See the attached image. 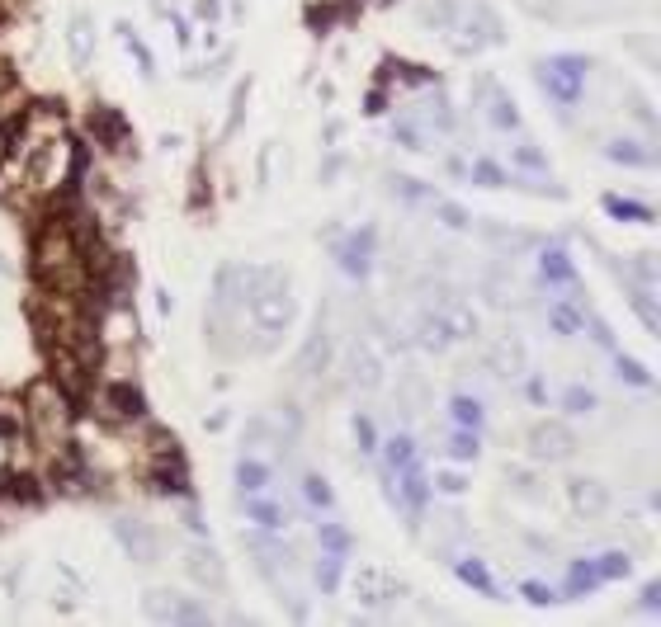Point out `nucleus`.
<instances>
[{
	"mask_svg": "<svg viewBox=\"0 0 661 627\" xmlns=\"http://www.w3.org/2000/svg\"><path fill=\"white\" fill-rule=\"evenodd\" d=\"M374 241H378V232L374 226H359V232H349L340 245H336V260H340V269L355 283H364L368 274H374Z\"/></svg>",
	"mask_w": 661,
	"mask_h": 627,
	"instance_id": "6e6552de",
	"label": "nucleus"
},
{
	"mask_svg": "<svg viewBox=\"0 0 661 627\" xmlns=\"http://www.w3.org/2000/svg\"><path fill=\"white\" fill-rule=\"evenodd\" d=\"M520 5H525L534 19H553V14H557V0H520Z\"/></svg>",
	"mask_w": 661,
	"mask_h": 627,
	"instance_id": "bf43d9fd",
	"label": "nucleus"
},
{
	"mask_svg": "<svg viewBox=\"0 0 661 627\" xmlns=\"http://www.w3.org/2000/svg\"><path fill=\"white\" fill-rule=\"evenodd\" d=\"M472 180L487 184V189H501V184H510V175L496 161H472Z\"/></svg>",
	"mask_w": 661,
	"mask_h": 627,
	"instance_id": "49530a36",
	"label": "nucleus"
},
{
	"mask_svg": "<svg viewBox=\"0 0 661 627\" xmlns=\"http://www.w3.org/2000/svg\"><path fill=\"white\" fill-rule=\"evenodd\" d=\"M628 307L638 311V317H643V326L652 330H661V311H656V302H652V288H628Z\"/></svg>",
	"mask_w": 661,
	"mask_h": 627,
	"instance_id": "e433bc0d",
	"label": "nucleus"
},
{
	"mask_svg": "<svg viewBox=\"0 0 661 627\" xmlns=\"http://www.w3.org/2000/svg\"><path fill=\"white\" fill-rule=\"evenodd\" d=\"M416 118H421V128H425V133H430V128H435V133H453V128H459V118H453V109H449V99H444L440 90L421 99V109H416Z\"/></svg>",
	"mask_w": 661,
	"mask_h": 627,
	"instance_id": "4be33fe9",
	"label": "nucleus"
},
{
	"mask_svg": "<svg viewBox=\"0 0 661 627\" xmlns=\"http://www.w3.org/2000/svg\"><path fill=\"white\" fill-rule=\"evenodd\" d=\"M152 482L165 495H190V472H184L180 453H161V463L152 467Z\"/></svg>",
	"mask_w": 661,
	"mask_h": 627,
	"instance_id": "412c9836",
	"label": "nucleus"
},
{
	"mask_svg": "<svg viewBox=\"0 0 661 627\" xmlns=\"http://www.w3.org/2000/svg\"><path fill=\"white\" fill-rule=\"evenodd\" d=\"M487 123L496 133H520V109H515V99L506 90H496V86L487 95Z\"/></svg>",
	"mask_w": 661,
	"mask_h": 627,
	"instance_id": "5701e85b",
	"label": "nucleus"
},
{
	"mask_svg": "<svg viewBox=\"0 0 661 627\" xmlns=\"http://www.w3.org/2000/svg\"><path fill=\"white\" fill-rule=\"evenodd\" d=\"M392 194H397L402 203H435L440 194L435 189H430V184H421V180H411V175H392Z\"/></svg>",
	"mask_w": 661,
	"mask_h": 627,
	"instance_id": "72a5a7b5",
	"label": "nucleus"
},
{
	"mask_svg": "<svg viewBox=\"0 0 661 627\" xmlns=\"http://www.w3.org/2000/svg\"><path fill=\"white\" fill-rule=\"evenodd\" d=\"M345 383L359 387V392L383 387V354L368 345L364 336H355V340L345 345Z\"/></svg>",
	"mask_w": 661,
	"mask_h": 627,
	"instance_id": "39448f33",
	"label": "nucleus"
},
{
	"mask_svg": "<svg viewBox=\"0 0 661 627\" xmlns=\"http://www.w3.org/2000/svg\"><path fill=\"white\" fill-rule=\"evenodd\" d=\"M539 269H544V279H548V283H563V288L576 283V269H572V260H567V250H563V245H548L544 255H539Z\"/></svg>",
	"mask_w": 661,
	"mask_h": 627,
	"instance_id": "393cba45",
	"label": "nucleus"
},
{
	"mask_svg": "<svg viewBox=\"0 0 661 627\" xmlns=\"http://www.w3.org/2000/svg\"><path fill=\"white\" fill-rule=\"evenodd\" d=\"M482 453V444H478V429H453L449 434V457H459V463H472V457Z\"/></svg>",
	"mask_w": 661,
	"mask_h": 627,
	"instance_id": "79ce46f5",
	"label": "nucleus"
},
{
	"mask_svg": "<svg viewBox=\"0 0 661 627\" xmlns=\"http://www.w3.org/2000/svg\"><path fill=\"white\" fill-rule=\"evenodd\" d=\"M246 519H256L260 529H270V533H275V529L288 524V505H279V500H265V495L256 491L251 500H246Z\"/></svg>",
	"mask_w": 661,
	"mask_h": 627,
	"instance_id": "b1692460",
	"label": "nucleus"
},
{
	"mask_svg": "<svg viewBox=\"0 0 661 627\" xmlns=\"http://www.w3.org/2000/svg\"><path fill=\"white\" fill-rule=\"evenodd\" d=\"M114 538L123 542V552L137 557V561H156L161 557V542L142 519H114Z\"/></svg>",
	"mask_w": 661,
	"mask_h": 627,
	"instance_id": "f3484780",
	"label": "nucleus"
},
{
	"mask_svg": "<svg viewBox=\"0 0 661 627\" xmlns=\"http://www.w3.org/2000/svg\"><path fill=\"white\" fill-rule=\"evenodd\" d=\"M595 406H600V396H595L591 387H567V396H563V410L567 415H586Z\"/></svg>",
	"mask_w": 661,
	"mask_h": 627,
	"instance_id": "c03bdc74",
	"label": "nucleus"
},
{
	"mask_svg": "<svg viewBox=\"0 0 661 627\" xmlns=\"http://www.w3.org/2000/svg\"><path fill=\"white\" fill-rule=\"evenodd\" d=\"M605 156H610L614 165H633V171H652V165H656V152H652V146L633 142V137H610V142H605Z\"/></svg>",
	"mask_w": 661,
	"mask_h": 627,
	"instance_id": "aec40b11",
	"label": "nucleus"
},
{
	"mask_svg": "<svg viewBox=\"0 0 661 627\" xmlns=\"http://www.w3.org/2000/svg\"><path fill=\"white\" fill-rule=\"evenodd\" d=\"M317 585H321V595H336L340 590V576H345V552H321L317 561Z\"/></svg>",
	"mask_w": 661,
	"mask_h": 627,
	"instance_id": "2f4dec72",
	"label": "nucleus"
},
{
	"mask_svg": "<svg viewBox=\"0 0 661 627\" xmlns=\"http://www.w3.org/2000/svg\"><path fill=\"white\" fill-rule=\"evenodd\" d=\"M24 415H29V425L43 434V438H67L71 415H76V401H71V396L61 392L52 378H43V383H33V387L24 392Z\"/></svg>",
	"mask_w": 661,
	"mask_h": 627,
	"instance_id": "f257e3e1",
	"label": "nucleus"
},
{
	"mask_svg": "<svg viewBox=\"0 0 661 627\" xmlns=\"http://www.w3.org/2000/svg\"><path fill=\"white\" fill-rule=\"evenodd\" d=\"M416 19H421V29H449L453 24V0H421Z\"/></svg>",
	"mask_w": 661,
	"mask_h": 627,
	"instance_id": "f704fd0d",
	"label": "nucleus"
},
{
	"mask_svg": "<svg viewBox=\"0 0 661 627\" xmlns=\"http://www.w3.org/2000/svg\"><path fill=\"white\" fill-rule=\"evenodd\" d=\"M586 67L591 61L586 57H576V52H563V57H548L534 67V76H539V86L563 104V109H572L576 99H582V80H586Z\"/></svg>",
	"mask_w": 661,
	"mask_h": 627,
	"instance_id": "f03ea898",
	"label": "nucleus"
},
{
	"mask_svg": "<svg viewBox=\"0 0 661 627\" xmlns=\"http://www.w3.org/2000/svg\"><path fill=\"white\" fill-rule=\"evenodd\" d=\"M265 438H270V425H265V420H251V425H246V453H251V448H260L265 444Z\"/></svg>",
	"mask_w": 661,
	"mask_h": 627,
	"instance_id": "6e6d98bb",
	"label": "nucleus"
},
{
	"mask_svg": "<svg viewBox=\"0 0 661 627\" xmlns=\"http://www.w3.org/2000/svg\"><path fill=\"white\" fill-rule=\"evenodd\" d=\"M459 580H463V585H472V590H478V595H487V599H501V595H496V580H491V571L482 567L478 557H463V561H459Z\"/></svg>",
	"mask_w": 661,
	"mask_h": 627,
	"instance_id": "c756f323",
	"label": "nucleus"
},
{
	"mask_svg": "<svg viewBox=\"0 0 661 627\" xmlns=\"http://www.w3.org/2000/svg\"><path fill=\"white\" fill-rule=\"evenodd\" d=\"M326 364H330V336H326V326L317 321V330L307 336V345L298 354V373H303V378H321Z\"/></svg>",
	"mask_w": 661,
	"mask_h": 627,
	"instance_id": "6ab92c4d",
	"label": "nucleus"
},
{
	"mask_svg": "<svg viewBox=\"0 0 661 627\" xmlns=\"http://www.w3.org/2000/svg\"><path fill=\"white\" fill-rule=\"evenodd\" d=\"M416 345H421V349H430V354H444V349L453 345V340L444 336V326H440L435 317H430V307L416 317Z\"/></svg>",
	"mask_w": 661,
	"mask_h": 627,
	"instance_id": "c85d7f7f",
	"label": "nucleus"
},
{
	"mask_svg": "<svg viewBox=\"0 0 661 627\" xmlns=\"http://www.w3.org/2000/svg\"><path fill=\"white\" fill-rule=\"evenodd\" d=\"M510 165L525 171V175H548V152L539 142H515L510 146Z\"/></svg>",
	"mask_w": 661,
	"mask_h": 627,
	"instance_id": "bb28decb",
	"label": "nucleus"
},
{
	"mask_svg": "<svg viewBox=\"0 0 661 627\" xmlns=\"http://www.w3.org/2000/svg\"><path fill=\"white\" fill-rule=\"evenodd\" d=\"M270 467H265V463H256V457H246L241 453V463H237V486H241V495H256V491H265V486H270Z\"/></svg>",
	"mask_w": 661,
	"mask_h": 627,
	"instance_id": "cd10ccee",
	"label": "nucleus"
},
{
	"mask_svg": "<svg viewBox=\"0 0 661 627\" xmlns=\"http://www.w3.org/2000/svg\"><path fill=\"white\" fill-rule=\"evenodd\" d=\"M392 142H402L406 152H425V146H430V133L421 128L416 114H397V118H392Z\"/></svg>",
	"mask_w": 661,
	"mask_h": 627,
	"instance_id": "a878e982",
	"label": "nucleus"
},
{
	"mask_svg": "<svg viewBox=\"0 0 661 627\" xmlns=\"http://www.w3.org/2000/svg\"><path fill=\"white\" fill-rule=\"evenodd\" d=\"M591 336H595V345H605V349H614V336H610V326H605L600 317H591Z\"/></svg>",
	"mask_w": 661,
	"mask_h": 627,
	"instance_id": "680f3d73",
	"label": "nucleus"
},
{
	"mask_svg": "<svg viewBox=\"0 0 661 627\" xmlns=\"http://www.w3.org/2000/svg\"><path fill=\"white\" fill-rule=\"evenodd\" d=\"M501 43H506V29H501V19H496L491 5H472L463 33H453V38H449L453 57H478L482 48H501Z\"/></svg>",
	"mask_w": 661,
	"mask_h": 627,
	"instance_id": "7ed1b4c3",
	"label": "nucleus"
},
{
	"mask_svg": "<svg viewBox=\"0 0 661 627\" xmlns=\"http://www.w3.org/2000/svg\"><path fill=\"white\" fill-rule=\"evenodd\" d=\"M246 548L256 552V567L270 576L275 585H284V576H293V571H298V552L288 548V542H279V538L251 533V538H246Z\"/></svg>",
	"mask_w": 661,
	"mask_h": 627,
	"instance_id": "0eeeda50",
	"label": "nucleus"
},
{
	"mask_svg": "<svg viewBox=\"0 0 661 627\" xmlns=\"http://www.w3.org/2000/svg\"><path fill=\"white\" fill-rule=\"evenodd\" d=\"M95 410L109 415V420H142L147 415V401L133 383H105L95 392Z\"/></svg>",
	"mask_w": 661,
	"mask_h": 627,
	"instance_id": "9d476101",
	"label": "nucleus"
},
{
	"mask_svg": "<svg viewBox=\"0 0 661 627\" xmlns=\"http://www.w3.org/2000/svg\"><path fill=\"white\" fill-rule=\"evenodd\" d=\"M123 43L133 48V57H137V67H142V76H152L156 71V61H152V52H147V43H142V38L133 33V29H123Z\"/></svg>",
	"mask_w": 661,
	"mask_h": 627,
	"instance_id": "603ef678",
	"label": "nucleus"
},
{
	"mask_svg": "<svg viewBox=\"0 0 661 627\" xmlns=\"http://www.w3.org/2000/svg\"><path fill=\"white\" fill-rule=\"evenodd\" d=\"M416 463V444H411V434H392L387 438V472H402Z\"/></svg>",
	"mask_w": 661,
	"mask_h": 627,
	"instance_id": "ea45409f",
	"label": "nucleus"
},
{
	"mask_svg": "<svg viewBox=\"0 0 661 627\" xmlns=\"http://www.w3.org/2000/svg\"><path fill=\"white\" fill-rule=\"evenodd\" d=\"M142 609H147V618H156V622H213L209 604H199L194 595H175V590H147Z\"/></svg>",
	"mask_w": 661,
	"mask_h": 627,
	"instance_id": "20e7f679",
	"label": "nucleus"
},
{
	"mask_svg": "<svg viewBox=\"0 0 661 627\" xmlns=\"http://www.w3.org/2000/svg\"><path fill=\"white\" fill-rule=\"evenodd\" d=\"M548 330H557V336H582L586 330V317L576 307H567V302H553L548 307Z\"/></svg>",
	"mask_w": 661,
	"mask_h": 627,
	"instance_id": "7c9ffc66",
	"label": "nucleus"
},
{
	"mask_svg": "<svg viewBox=\"0 0 661 627\" xmlns=\"http://www.w3.org/2000/svg\"><path fill=\"white\" fill-rule=\"evenodd\" d=\"M355 444H359V453H374L378 448V429H374L368 415H355Z\"/></svg>",
	"mask_w": 661,
	"mask_h": 627,
	"instance_id": "3c124183",
	"label": "nucleus"
},
{
	"mask_svg": "<svg viewBox=\"0 0 661 627\" xmlns=\"http://www.w3.org/2000/svg\"><path fill=\"white\" fill-rule=\"evenodd\" d=\"M567 505L576 519H600L610 510V486L600 476H572L567 482Z\"/></svg>",
	"mask_w": 661,
	"mask_h": 627,
	"instance_id": "ddd939ff",
	"label": "nucleus"
},
{
	"mask_svg": "<svg viewBox=\"0 0 661 627\" xmlns=\"http://www.w3.org/2000/svg\"><path fill=\"white\" fill-rule=\"evenodd\" d=\"M624 274L633 279V288H652V292H656V283H661V269H656V260H652V255L628 260V264H624Z\"/></svg>",
	"mask_w": 661,
	"mask_h": 627,
	"instance_id": "58836bf2",
	"label": "nucleus"
},
{
	"mask_svg": "<svg viewBox=\"0 0 661 627\" xmlns=\"http://www.w3.org/2000/svg\"><path fill=\"white\" fill-rule=\"evenodd\" d=\"M392 482H397V500H392V505H402L411 514V524H416V519L425 514V505H430V476L411 463L402 472H392Z\"/></svg>",
	"mask_w": 661,
	"mask_h": 627,
	"instance_id": "4468645a",
	"label": "nucleus"
},
{
	"mask_svg": "<svg viewBox=\"0 0 661 627\" xmlns=\"http://www.w3.org/2000/svg\"><path fill=\"white\" fill-rule=\"evenodd\" d=\"M317 538H321V548H326V552H349V533H345L340 524H321Z\"/></svg>",
	"mask_w": 661,
	"mask_h": 627,
	"instance_id": "8fccbe9b",
	"label": "nucleus"
},
{
	"mask_svg": "<svg viewBox=\"0 0 661 627\" xmlns=\"http://www.w3.org/2000/svg\"><path fill=\"white\" fill-rule=\"evenodd\" d=\"M449 410H453V420H459L463 429H482V420H487V410H482V401L478 396H468V392H459L449 401Z\"/></svg>",
	"mask_w": 661,
	"mask_h": 627,
	"instance_id": "473e14b6",
	"label": "nucleus"
},
{
	"mask_svg": "<svg viewBox=\"0 0 661 627\" xmlns=\"http://www.w3.org/2000/svg\"><path fill=\"white\" fill-rule=\"evenodd\" d=\"M520 595H525L529 604H539V609H544V604H553V599H557V595L548 590V585H539V580H525V590H520Z\"/></svg>",
	"mask_w": 661,
	"mask_h": 627,
	"instance_id": "5fc2aeb1",
	"label": "nucleus"
},
{
	"mask_svg": "<svg viewBox=\"0 0 661 627\" xmlns=\"http://www.w3.org/2000/svg\"><path fill=\"white\" fill-rule=\"evenodd\" d=\"M430 317L444 326L449 340H472V336H478V311H472V302L453 298V292H440L435 307H430Z\"/></svg>",
	"mask_w": 661,
	"mask_h": 627,
	"instance_id": "9b49d317",
	"label": "nucleus"
},
{
	"mask_svg": "<svg viewBox=\"0 0 661 627\" xmlns=\"http://www.w3.org/2000/svg\"><path fill=\"white\" fill-rule=\"evenodd\" d=\"M595 571H600V580H624L633 571V561H628V552H605L595 561Z\"/></svg>",
	"mask_w": 661,
	"mask_h": 627,
	"instance_id": "a18cd8bd",
	"label": "nucleus"
},
{
	"mask_svg": "<svg viewBox=\"0 0 661 627\" xmlns=\"http://www.w3.org/2000/svg\"><path fill=\"white\" fill-rule=\"evenodd\" d=\"M605 213H610V217H619V222H656L647 203H633V198H619V194H610V198H605Z\"/></svg>",
	"mask_w": 661,
	"mask_h": 627,
	"instance_id": "c9c22d12",
	"label": "nucleus"
},
{
	"mask_svg": "<svg viewBox=\"0 0 661 627\" xmlns=\"http://www.w3.org/2000/svg\"><path fill=\"white\" fill-rule=\"evenodd\" d=\"M430 207H435V217H440L444 226H453V232H463V226H472V213H468L463 203H453V198H435Z\"/></svg>",
	"mask_w": 661,
	"mask_h": 627,
	"instance_id": "37998d69",
	"label": "nucleus"
},
{
	"mask_svg": "<svg viewBox=\"0 0 661 627\" xmlns=\"http://www.w3.org/2000/svg\"><path fill=\"white\" fill-rule=\"evenodd\" d=\"M67 57H71V67H90V57H95V19L86 10H76L71 14V24H67Z\"/></svg>",
	"mask_w": 661,
	"mask_h": 627,
	"instance_id": "a211bd4d",
	"label": "nucleus"
},
{
	"mask_svg": "<svg viewBox=\"0 0 661 627\" xmlns=\"http://www.w3.org/2000/svg\"><path fill=\"white\" fill-rule=\"evenodd\" d=\"M402 396H406L402 410H411V415L425 410V383H421V378H402Z\"/></svg>",
	"mask_w": 661,
	"mask_h": 627,
	"instance_id": "864d4df0",
	"label": "nucleus"
},
{
	"mask_svg": "<svg viewBox=\"0 0 661 627\" xmlns=\"http://www.w3.org/2000/svg\"><path fill=\"white\" fill-rule=\"evenodd\" d=\"M5 495L10 500H24V505H33V500H38V482H33V476H5Z\"/></svg>",
	"mask_w": 661,
	"mask_h": 627,
	"instance_id": "09e8293b",
	"label": "nucleus"
},
{
	"mask_svg": "<svg viewBox=\"0 0 661 627\" xmlns=\"http://www.w3.org/2000/svg\"><path fill=\"white\" fill-rule=\"evenodd\" d=\"M595 585H605L600 571H595V561H576V567L567 571V595H591Z\"/></svg>",
	"mask_w": 661,
	"mask_h": 627,
	"instance_id": "4c0bfd02",
	"label": "nucleus"
},
{
	"mask_svg": "<svg viewBox=\"0 0 661 627\" xmlns=\"http://www.w3.org/2000/svg\"><path fill=\"white\" fill-rule=\"evenodd\" d=\"M638 604H643V609H661V580H647L643 585V599H638Z\"/></svg>",
	"mask_w": 661,
	"mask_h": 627,
	"instance_id": "052dcab7",
	"label": "nucleus"
},
{
	"mask_svg": "<svg viewBox=\"0 0 661 627\" xmlns=\"http://www.w3.org/2000/svg\"><path fill=\"white\" fill-rule=\"evenodd\" d=\"M90 137L105 146V152H128V142H133V123L123 118L114 104H95V109H90Z\"/></svg>",
	"mask_w": 661,
	"mask_h": 627,
	"instance_id": "f8f14e48",
	"label": "nucleus"
},
{
	"mask_svg": "<svg viewBox=\"0 0 661 627\" xmlns=\"http://www.w3.org/2000/svg\"><path fill=\"white\" fill-rule=\"evenodd\" d=\"M406 585L397 576H387L383 567H359L355 571V599L364 604V609H387L392 599H402Z\"/></svg>",
	"mask_w": 661,
	"mask_h": 627,
	"instance_id": "423d86ee",
	"label": "nucleus"
},
{
	"mask_svg": "<svg viewBox=\"0 0 661 627\" xmlns=\"http://www.w3.org/2000/svg\"><path fill=\"white\" fill-rule=\"evenodd\" d=\"M14 123H0V171H5V161H10V152H14Z\"/></svg>",
	"mask_w": 661,
	"mask_h": 627,
	"instance_id": "4d7b16f0",
	"label": "nucleus"
},
{
	"mask_svg": "<svg viewBox=\"0 0 661 627\" xmlns=\"http://www.w3.org/2000/svg\"><path fill=\"white\" fill-rule=\"evenodd\" d=\"M303 495H307V505L312 510H336V491L326 486V476H303Z\"/></svg>",
	"mask_w": 661,
	"mask_h": 627,
	"instance_id": "a19ab883",
	"label": "nucleus"
},
{
	"mask_svg": "<svg viewBox=\"0 0 661 627\" xmlns=\"http://www.w3.org/2000/svg\"><path fill=\"white\" fill-rule=\"evenodd\" d=\"M619 378H624V383H633V387H652V373L643 368V364H638V359H624V354H619Z\"/></svg>",
	"mask_w": 661,
	"mask_h": 627,
	"instance_id": "de8ad7c7",
	"label": "nucleus"
},
{
	"mask_svg": "<svg viewBox=\"0 0 661 627\" xmlns=\"http://www.w3.org/2000/svg\"><path fill=\"white\" fill-rule=\"evenodd\" d=\"M435 486H440L444 495H459L468 482H463V472H440V476H435Z\"/></svg>",
	"mask_w": 661,
	"mask_h": 627,
	"instance_id": "13d9d810",
	"label": "nucleus"
},
{
	"mask_svg": "<svg viewBox=\"0 0 661 627\" xmlns=\"http://www.w3.org/2000/svg\"><path fill=\"white\" fill-rule=\"evenodd\" d=\"M487 368L496 373V378H520V373L529 368V349H525V340L506 330V336L487 349Z\"/></svg>",
	"mask_w": 661,
	"mask_h": 627,
	"instance_id": "2eb2a0df",
	"label": "nucleus"
},
{
	"mask_svg": "<svg viewBox=\"0 0 661 627\" xmlns=\"http://www.w3.org/2000/svg\"><path fill=\"white\" fill-rule=\"evenodd\" d=\"M184 571H190L203 590H227V567H222V557L209 548V542H194V548L184 552Z\"/></svg>",
	"mask_w": 661,
	"mask_h": 627,
	"instance_id": "dca6fc26",
	"label": "nucleus"
},
{
	"mask_svg": "<svg viewBox=\"0 0 661 627\" xmlns=\"http://www.w3.org/2000/svg\"><path fill=\"white\" fill-rule=\"evenodd\" d=\"M529 453L539 457V463H563V457L576 453V434L563 420H539L529 429Z\"/></svg>",
	"mask_w": 661,
	"mask_h": 627,
	"instance_id": "1a4fd4ad",
	"label": "nucleus"
}]
</instances>
